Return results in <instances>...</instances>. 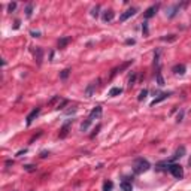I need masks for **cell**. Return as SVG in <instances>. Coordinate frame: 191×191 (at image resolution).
<instances>
[{"mask_svg":"<svg viewBox=\"0 0 191 191\" xmlns=\"http://www.w3.org/2000/svg\"><path fill=\"white\" fill-rule=\"evenodd\" d=\"M97 84H99V81H94V82L88 84V87L85 88V97H93L96 90H97Z\"/></svg>","mask_w":191,"mask_h":191,"instance_id":"obj_5","label":"cell"},{"mask_svg":"<svg viewBox=\"0 0 191 191\" xmlns=\"http://www.w3.org/2000/svg\"><path fill=\"white\" fill-rule=\"evenodd\" d=\"M72 123H73V119H67L66 123L63 124V127L60 128V133H58V137H60V139H64V137L69 134V132H70V126H72Z\"/></svg>","mask_w":191,"mask_h":191,"instance_id":"obj_3","label":"cell"},{"mask_svg":"<svg viewBox=\"0 0 191 191\" xmlns=\"http://www.w3.org/2000/svg\"><path fill=\"white\" fill-rule=\"evenodd\" d=\"M169 96H170V93H161L160 96H158V97H155L152 102H151V106H155V105H158V103H161L163 100H166L167 97H169Z\"/></svg>","mask_w":191,"mask_h":191,"instance_id":"obj_12","label":"cell"},{"mask_svg":"<svg viewBox=\"0 0 191 191\" xmlns=\"http://www.w3.org/2000/svg\"><path fill=\"white\" fill-rule=\"evenodd\" d=\"M184 155H185V146H179V148L176 149V152H175V155H173V158L169 160V161L173 163L175 160H178V158H181V157H184Z\"/></svg>","mask_w":191,"mask_h":191,"instance_id":"obj_13","label":"cell"},{"mask_svg":"<svg viewBox=\"0 0 191 191\" xmlns=\"http://www.w3.org/2000/svg\"><path fill=\"white\" fill-rule=\"evenodd\" d=\"M161 40H164V42H173V40H176V36H175V34H169L167 38H161Z\"/></svg>","mask_w":191,"mask_h":191,"instance_id":"obj_25","label":"cell"},{"mask_svg":"<svg viewBox=\"0 0 191 191\" xmlns=\"http://www.w3.org/2000/svg\"><path fill=\"white\" fill-rule=\"evenodd\" d=\"M72 112H76V108H73V109H69V111H66V114L69 115V114H72Z\"/></svg>","mask_w":191,"mask_h":191,"instance_id":"obj_38","label":"cell"},{"mask_svg":"<svg viewBox=\"0 0 191 191\" xmlns=\"http://www.w3.org/2000/svg\"><path fill=\"white\" fill-rule=\"evenodd\" d=\"M102 114H103V108H102V106H96V108L90 112V115H88V118H87V119H88L90 123H93L94 119H99V118L102 117Z\"/></svg>","mask_w":191,"mask_h":191,"instance_id":"obj_4","label":"cell"},{"mask_svg":"<svg viewBox=\"0 0 191 191\" xmlns=\"http://www.w3.org/2000/svg\"><path fill=\"white\" fill-rule=\"evenodd\" d=\"M136 78H137V75L136 73H132V76L128 78V87H133L136 84Z\"/></svg>","mask_w":191,"mask_h":191,"instance_id":"obj_21","label":"cell"},{"mask_svg":"<svg viewBox=\"0 0 191 191\" xmlns=\"http://www.w3.org/2000/svg\"><path fill=\"white\" fill-rule=\"evenodd\" d=\"M185 70H187L185 64H176V66H173V69H172V72L175 75H184Z\"/></svg>","mask_w":191,"mask_h":191,"instance_id":"obj_14","label":"cell"},{"mask_svg":"<svg viewBox=\"0 0 191 191\" xmlns=\"http://www.w3.org/2000/svg\"><path fill=\"white\" fill-rule=\"evenodd\" d=\"M67 103H69V100H61V103H58V106H57L55 109H58V111H60V109H63V108L67 105Z\"/></svg>","mask_w":191,"mask_h":191,"instance_id":"obj_27","label":"cell"},{"mask_svg":"<svg viewBox=\"0 0 191 191\" xmlns=\"http://www.w3.org/2000/svg\"><path fill=\"white\" fill-rule=\"evenodd\" d=\"M146 96H148V90H142L141 93H139V96H137V100H139V102L145 100V99H146Z\"/></svg>","mask_w":191,"mask_h":191,"instance_id":"obj_18","label":"cell"},{"mask_svg":"<svg viewBox=\"0 0 191 191\" xmlns=\"http://www.w3.org/2000/svg\"><path fill=\"white\" fill-rule=\"evenodd\" d=\"M31 36H33V38H39L40 33H39V31H31Z\"/></svg>","mask_w":191,"mask_h":191,"instance_id":"obj_37","label":"cell"},{"mask_svg":"<svg viewBox=\"0 0 191 191\" xmlns=\"http://www.w3.org/2000/svg\"><path fill=\"white\" fill-rule=\"evenodd\" d=\"M182 118H184V111H179V114L176 115V123H181Z\"/></svg>","mask_w":191,"mask_h":191,"instance_id":"obj_29","label":"cell"},{"mask_svg":"<svg viewBox=\"0 0 191 191\" xmlns=\"http://www.w3.org/2000/svg\"><path fill=\"white\" fill-rule=\"evenodd\" d=\"M148 23H143V25H142V31L145 33V34H148V25H146Z\"/></svg>","mask_w":191,"mask_h":191,"instance_id":"obj_33","label":"cell"},{"mask_svg":"<svg viewBox=\"0 0 191 191\" xmlns=\"http://www.w3.org/2000/svg\"><path fill=\"white\" fill-rule=\"evenodd\" d=\"M24 169L27 172H34V170H36V166H33V164H27V166H24Z\"/></svg>","mask_w":191,"mask_h":191,"instance_id":"obj_28","label":"cell"},{"mask_svg":"<svg viewBox=\"0 0 191 191\" xmlns=\"http://www.w3.org/2000/svg\"><path fill=\"white\" fill-rule=\"evenodd\" d=\"M99 11H100V6H99V5L91 9V15L94 16V18H97V16H99Z\"/></svg>","mask_w":191,"mask_h":191,"instance_id":"obj_24","label":"cell"},{"mask_svg":"<svg viewBox=\"0 0 191 191\" xmlns=\"http://www.w3.org/2000/svg\"><path fill=\"white\" fill-rule=\"evenodd\" d=\"M188 164H190V167H191V157H190V160H188Z\"/></svg>","mask_w":191,"mask_h":191,"instance_id":"obj_39","label":"cell"},{"mask_svg":"<svg viewBox=\"0 0 191 191\" xmlns=\"http://www.w3.org/2000/svg\"><path fill=\"white\" fill-rule=\"evenodd\" d=\"M48 155H49V152H48V151H42V152H40V158H46Z\"/></svg>","mask_w":191,"mask_h":191,"instance_id":"obj_34","label":"cell"},{"mask_svg":"<svg viewBox=\"0 0 191 191\" xmlns=\"http://www.w3.org/2000/svg\"><path fill=\"white\" fill-rule=\"evenodd\" d=\"M90 126H91V123H90V121H88V119H85V121H84V123L81 124V132H87V130H88V128H90Z\"/></svg>","mask_w":191,"mask_h":191,"instance_id":"obj_19","label":"cell"},{"mask_svg":"<svg viewBox=\"0 0 191 191\" xmlns=\"http://www.w3.org/2000/svg\"><path fill=\"white\" fill-rule=\"evenodd\" d=\"M169 172L172 173L175 178L178 179H182L184 178V169H182L181 164H176V163H170V167H169Z\"/></svg>","mask_w":191,"mask_h":191,"instance_id":"obj_2","label":"cell"},{"mask_svg":"<svg viewBox=\"0 0 191 191\" xmlns=\"http://www.w3.org/2000/svg\"><path fill=\"white\" fill-rule=\"evenodd\" d=\"M33 55H34V61L38 64H42V60H43V49L40 46H36L33 49Z\"/></svg>","mask_w":191,"mask_h":191,"instance_id":"obj_7","label":"cell"},{"mask_svg":"<svg viewBox=\"0 0 191 191\" xmlns=\"http://www.w3.org/2000/svg\"><path fill=\"white\" fill-rule=\"evenodd\" d=\"M132 63H133V60H130V61H127V63H123L121 64L119 67H117V69H114V70H112V73H111V78H114L117 73H119V72H123L124 69H127L128 66H132Z\"/></svg>","mask_w":191,"mask_h":191,"instance_id":"obj_10","label":"cell"},{"mask_svg":"<svg viewBox=\"0 0 191 191\" xmlns=\"http://www.w3.org/2000/svg\"><path fill=\"white\" fill-rule=\"evenodd\" d=\"M39 114H40V108H34V109L30 112V114L27 115V118H25V123H27V126H30V124L33 123V121L38 118V115H39Z\"/></svg>","mask_w":191,"mask_h":191,"instance_id":"obj_6","label":"cell"},{"mask_svg":"<svg viewBox=\"0 0 191 191\" xmlns=\"http://www.w3.org/2000/svg\"><path fill=\"white\" fill-rule=\"evenodd\" d=\"M112 187H114V184H112L111 181H106L105 184H103V191H111Z\"/></svg>","mask_w":191,"mask_h":191,"instance_id":"obj_22","label":"cell"},{"mask_svg":"<svg viewBox=\"0 0 191 191\" xmlns=\"http://www.w3.org/2000/svg\"><path fill=\"white\" fill-rule=\"evenodd\" d=\"M157 81H158V85H160V87L164 85V79H163V76H161L160 72H157Z\"/></svg>","mask_w":191,"mask_h":191,"instance_id":"obj_26","label":"cell"},{"mask_svg":"<svg viewBox=\"0 0 191 191\" xmlns=\"http://www.w3.org/2000/svg\"><path fill=\"white\" fill-rule=\"evenodd\" d=\"M126 43H127V45H134L136 40H134V39H127V40H126Z\"/></svg>","mask_w":191,"mask_h":191,"instance_id":"obj_35","label":"cell"},{"mask_svg":"<svg viewBox=\"0 0 191 191\" xmlns=\"http://www.w3.org/2000/svg\"><path fill=\"white\" fill-rule=\"evenodd\" d=\"M121 93H123V88H119V87H114V88H111L108 96L109 97H115V96H119Z\"/></svg>","mask_w":191,"mask_h":191,"instance_id":"obj_15","label":"cell"},{"mask_svg":"<svg viewBox=\"0 0 191 191\" xmlns=\"http://www.w3.org/2000/svg\"><path fill=\"white\" fill-rule=\"evenodd\" d=\"M151 167V164L148 160H143V158H139L134 161V166H133V172L136 173V175H141V173L146 172Z\"/></svg>","mask_w":191,"mask_h":191,"instance_id":"obj_1","label":"cell"},{"mask_svg":"<svg viewBox=\"0 0 191 191\" xmlns=\"http://www.w3.org/2000/svg\"><path fill=\"white\" fill-rule=\"evenodd\" d=\"M136 12H137V8H130V9H127L123 15L119 16V21L121 23H124V21H127L130 16H133V15H136Z\"/></svg>","mask_w":191,"mask_h":191,"instance_id":"obj_8","label":"cell"},{"mask_svg":"<svg viewBox=\"0 0 191 191\" xmlns=\"http://www.w3.org/2000/svg\"><path fill=\"white\" fill-rule=\"evenodd\" d=\"M15 9H16V3H9V6H8V11L12 12V11H15Z\"/></svg>","mask_w":191,"mask_h":191,"instance_id":"obj_31","label":"cell"},{"mask_svg":"<svg viewBox=\"0 0 191 191\" xmlns=\"http://www.w3.org/2000/svg\"><path fill=\"white\" fill-rule=\"evenodd\" d=\"M69 75H70V69H64V70H61V73H60V78H61V79H67Z\"/></svg>","mask_w":191,"mask_h":191,"instance_id":"obj_20","label":"cell"},{"mask_svg":"<svg viewBox=\"0 0 191 191\" xmlns=\"http://www.w3.org/2000/svg\"><path fill=\"white\" fill-rule=\"evenodd\" d=\"M100 128H102V126H100V124H99V126H97V127H96V128H94V132H93V133H91V137H94V136H96V134H97V133H99V132H100Z\"/></svg>","mask_w":191,"mask_h":191,"instance_id":"obj_32","label":"cell"},{"mask_svg":"<svg viewBox=\"0 0 191 191\" xmlns=\"http://www.w3.org/2000/svg\"><path fill=\"white\" fill-rule=\"evenodd\" d=\"M119 187H121V190H123V191H132V190H133L132 182H128V181H123V182L119 184Z\"/></svg>","mask_w":191,"mask_h":191,"instance_id":"obj_16","label":"cell"},{"mask_svg":"<svg viewBox=\"0 0 191 191\" xmlns=\"http://www.w3.org/2000/svg\"><path fill=\"white\" fill-rule=\"evenodd\" d=\"M102 18H103V21H105V23H111L112 20L115 18V12L112 11V9H108V11H105V12H103Z\"/></svg>","mask_w":191,"mask_h":191,"instance_id":"obj_11","label":"cell"},{"mask_svg":"<svg viewBox=\"0 0 191 191\" xmlns=\"http://www.w3.org/2000/svg\"><path fill=\"white\" fill-rule=\"evenodd\" d=\"M31 14H33V5L30 3V5H27V8H25V15H27V18H30Z\"/></svg>","mask_w":191,"mask_h":191,"instance_id":"obj_23","label":"cell"},{"mask_svg":"<svg viewBox=\"0 0 191 191\" xmlns=\"http://www.w3.org/2000/svg\"><path fill=\"white\" fill-rule=\"evenodd\" d=\"M69 42H70V38H67V36H66V38H61V39L58 40V48H60V49L66 48V45H67Z\"/></svg>","mask_w":191,"mask_h":191,"instance_id":"obj_17","label":"cell"},{"mask_svg":"<svg viewBox=\"0 0 191 191\" xmlns=\"http://www.w3.org/2000/svg\"><path fill=\"white\" fill-rule=\"evenodd\" d=\"M158 8H160V5H154V6H151V8H148V9L145 11V14H143V16L146 20H149V18H152V16L157 14V11H158Z\"/></svg>","mask_w":191,"mask_h":191,"instance_id":"obj_9","label":"cell"},{"mask_svg":"<svg viewBox=\"0 0 191 191\" xmlns=\"http://www.w3.org/2000/svg\"><path fill=\"white\" fill-rule=\"evenodd\" d=\"M158 57H160V51H157V53H155V55H154V64H155V66L158 64Z\"/></svg>","mask_w":191,"mask_h":191,"instance_id":"obj_30","label":"cell"},{"mask_svg":"<svg viewBox=\"0 0 191 191\" xmlns=\"http://www.w3.org/2000/svg\"><path fill=\"white\" fill-rule=\"evenodd\" d=\"M27 152V149H21V151H18L16 152V157H20V155H23V154H25Z\"/></svg>","mask_w":191,"mask_h":191,"instance_id":"obj_36","label":"cell"}]
</instances>
